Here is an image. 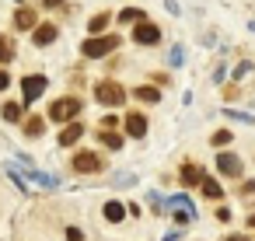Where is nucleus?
Segmentation results:
<instances>
[{"mask_svg": "<svg viewBox=\"0 0 255 241\" xmlns=\"http://www.w3.org/2000/svg\"><path fill=\"white\" fill-rule=\"evenodd\" d=\"M116 46H119L116 35H98V39H88V42L81 46V53H84L88 60H98V56H109Z\"/></svg>", "mask_w": 255, "mask_h": 241, "instance_id": "obj_1", "label": "nucleus"}, {"mask_svg": "<svg viewBox=\"0 0 255 241\" xmlns=\"http://www.w3.org/2000/svg\"><path fill=\"white\" fill-rule=\"evenodd\" d=\"M74 116H81V98H56L49 105V119L53 122H67Z\"/></svg>", "mask_w": 255, "mask_h": 241, "instance_id": "obj_2", "label": "nucleus"}, {"mask_svg": "<svg viewBox=\"0 0 255 241\" xmlns=\"http://www.w3.org/2000/svg\"><path fill=\"white\" fill-rule=\"evenodd\" d=\"M95 95H98V102H102V105H109V109H119V105L126 102V91H123L116 81H102Z\"/></svg>", "mask_w": 255, "mask_h": 241, "instance_id": "obj_3", "label": "nucleus"}, {"mask_svg": "<svg viewBox=\"0 0 255 241\" xmlns=\"http://www.w3.org/2000/svg\"><path fill=\"white\" fill-rule=\"evenodd\" d=\"M46 91V77L42 74H32V77H25L21 81V95H25V105H32L39 95Z\"/></svg>", "mask_w": 255, "mask_h": 241, "instance_id": "obj_4", "label": "nucleus"}, {"mask_svg": "<svg viewBox=\"0 0 255 241\" xmlns=\"http://www.w3.org/2000/svg\"><path fill=\"white\" fill-rule=\"evenodd\" d=\"M74 171L95 175V171H102V157L98 154H74Z\"/></svg>", "mask_w": 255, "mask_h": 241, "instance_id": "obj_5", "label": "nucleus"}, {"mask_svg": "<svg viewBox=\"0 0 255 241\" xmlns=\"http://www.w3.org/2000/svg\"><path fill=\"white\" fill-rule=\"evenodd\" d=\"M217 171L220 175H241V157L238 154H217Z\"/></svg>", "mask_w": 255, "mask_h": 241, "instance_id": "obj_6", "label": "nucleus"}, {"mask_svg": "<svg viewBox=\"0 0 255 241\" xmlns=\"http://www.w3.org/2000/svg\"><path fill=\"white\" fill-rule=\"evenodd\" d=\"M133 39H136L140 46H154V42L161 39V32H157L154 25H147V21H140V25H136V32H133Z\"/></svg>", "mask_w": 255, "mask_h": 241, "instance_id": "obj_7", "label": "nucleus"}, {"mask_svg": "<svg viewBox=\"0 0 255 241\" xmlns=\"http://www.w3.org/2000/svg\"><path fill=\"white\" fill-rule=\"evenodd\" d=\"M126 133H129V136H136V140H140V136H143V133H147V119H143V116H140V112H133V116H126Z\"/></svg>", "mask_w": 255, "mask_h": 241, "instance_id": "obj_8", "label": "nucleus"}, {"mask_svg": "<svg viewBox=\"0 0 255 241\" xmlns=\"http://www.w3.org/2000/svg\"><path fill=\"white\" fill-rule=\"evenodd\" d=\"M81 136H84V126H81V122H70V126L60 133V147H70V143H77Z\"/></svg>", "mask_w": 255, "mask_h": 241, "instance_id": "obj_9", "label": "nucleus"}, {"mask_svg": "<svg viewBox=\"0 0 255 241\" xmlns=\"http://www.w3.org/2000/svg\"><path fill=\"white\" fill-rule=\"evenodd\" d=\"M182 185H203V168L199 164H185L182 168Z\"/></svg>", "mask_w": 255, "mask_h": 241, "instance_id": "obj_10", "label": "nucleus"}, {"mask_svg": "<svg viewBox=\"0 0 255 241\" xmlns=\"http://www.w3.org/2000/svg\"><path fill=\"white\" fill-rule=\"evenodd\" d=\"M56 35H60L56 25H39V28H35V42H39V46H49Z\"/></svg>", "mask_w": 255, "mask_h": 241, "instance_id": "obj_11", "label": "nucleus"}, {"mask_svg": "<svg viewBox=\"0 0 255 241\" xmlns=\"http://www.w3.org/2000/svg\"><path fill=\"white\" fill-rule=\"evenodd\" d=\"M14 25H18V28H35V11H32V7H21V11L14 14Z\"/></svg>", "mask_w": 255, "mask_h": 241, "instance_id": "obj_12", "label": "nucleus"}, {"mask_svg": "<svg viewBox=\"0 0 255 241\" xmlns=\"http://www.w3.org/2000/svg\"><path fill=\"white\" fill-rule=\"evenodd\" d=\"M102 147L119 150V147H123V136H119V133H112V129H102Z\"/></svg>", "mask_w": 255, "mask_h": 241, "instance_id": "obj_13", "label": "nucleus"}, {"mask_svg": "<svg viewBox=\"0 0 255 241\" xmlns=\"http://www.w3.org/2000/svg\"><path fill=\"white\" fill-rule=\"evenodd\" d=\"M126 217V210H123V203H105V220H112V224H119Z\"/></svg>", "mask_w": 255, "mask_h": 241, "instance_id": "obj_14", "label": "nucleus"}, {"mask_svg": "<svg viewBox=\"0 0 255 241\" xmlns=\"http://www.w3.org/2000/svg\"><path fill=\"white\" fill-rule=\"evenodd\" d=\"M136 98H140V102H157V98H161V91H157V88H150V84H143V88H136Z\"/></svg>", "mask_w": 255, "mask_h": 241, "instance_id": "obj_15", "label": "nucleus"}, {"mask_svg": "<svg viewBox=\"0 0 255 241\" xmlns=\"http://www.w3.org/2000/svg\"><path fill=\"white\" fill-rule=\"evenodd\" d=\"M203 196H210V199H220V182H213V178H203Z\"/></svg>", "mask_w": 255, "mask_h": 241, "instance_id": "obj_16", "label": "nucleus"}, {"mask_svg": "<svg viewBox=\"0 0 255 241\" xmlns=\"http://www.w3.org/2000/svg\"><path fill=\"white\" fill-rule=\"evenodd\" d=\"M42 129H46V122H42V119H35V116L25 122V133H28V136H42Z\"/></svg>", "mask_w": 255, "mask_h": 241, "instance_id": "obj_17", "label": "nucleus"}, {"mask_svg": "<svg viewBox=\"0 0 255 241\" xmlns=\"http://www.w3.org/2000/svg\"><path fill=\"white\" fill-rule=\"evenodd\" d=\"M88 28H91V32H95V35H98V32H105V28H109V14H95V18H91V25H88Z\"/></svg>", "mask_w": 255, "mask_h": 241, "instance_id": "obj_18", "label": "nucleus"}, {"mask_svg": "<svg viewBox=\"0 0 255 241\" xmlns=\"http://www.w3.org/2000/svg\"><path fill=\"white\" fill-rule=\"evenodd\" d=\"M4 119H7V122H18V119H21V105L7 102V105H4Z\"/></svg>", "mask_w": 255, "mask_h": 241, "instance_id": "obj_19", "label": "nucleus"}, {"mask_svg": "<svg viewBox=\"0 0 255 241\" xmlns=\"http://www.w3.org/2000/svg\"><path fill=\"white\" fill-rule=\"evenodd\" d=\"M123 21H126V25H133V21H143V11H140V7H126V11H123Z\"/></svg>", "mask_w": 255, "mask_h": 241, "instance_id": "obj_20", "label": "nucleus"}, {"mask_svg": "<svg viewBox=\"0 0 255 241\" xmlns=\"http://www.w3.org/2000/svg\"><path fill=\"white\" fill-rule=\"evenodd\" d=\"M7 60H11V42L0 39V63H7Z\"/></svg>", "mask_w": 255, "mask_h": 241, "instance_id": "obj_21", "label": "nucleus"}, {"mask_svg": "<svg viewBox=\"0 0 255 241\" xmlns=\"http://www.w3.org/2000/svg\"><path fill=\"white\" fill-rule=\"evenodd\" d=\"M220 143H231V133H227V129H220V133H213V147H220Z\"/></svg>", "mask_w": 255, "mask_h": 241, "instance_id": "obj_22", "label": "nucleus"}, {"mask_svg": "<svg viewBox=\"0 0 255 241\" xmlns=\"http://www.w3.org/2000/svg\"><path fill=\"white\" fill-rule=\"evenodd\" d=\"M171 67H182V46L171 49Z\"/></svg>", "mask_w": 255, "mask_h": 241, "instance_id": "obj_23", "label": "nucleus"}, {"mask_svg": "<svg viewBox=\"0 0 255 241\" xmlns=\"http://www.w3.org/2000/svg\"><path fill=\"white\" fill-rule=\"evenodd\" d=\"M168 206H175V210H178V206H192V203H189L185 196H175V199H168Z\"/></svg>", "mask_w": 255, "mask_h": 241, "instance_id": "obj_24", "label": "nucleus"}, {"mask_svg": "<svg viewBox=\"0 0 255 241\" xmlns=\"http://www.w3.org/2000/svg\"><path fill=\"white\" fill-rule=\"evenodd\" d=\"M67 238H70V241H81L84 231H81V227H67Z\"/></svg>", "mask_w": 255, "mask_h": 241, "instance_id": "obj_25", "label": "nucleus"}, {"mask_svg": "<svg viewBox=\"0 0 255 241\" xmlns=\"http://www.w3.org/2000/svg\"><path fill=\"white\" fill-rule=\"evenodd\" d=\"M7 81H11V77H7L4 70H0V91H4V88H7Z\"/></svg>", "mask_w": 255, "mask_h": 241, "instance_id": "obj_26", "label": "nucleus"}, {"mask_svg": "<svg viewBox=\"0 0 255 241\" xmlns=\"http://www.w3.org/2000/svg\"><path fill=\"white\" fill-rule=\"evenodd\" d=\"M56 4H63V0H46V7H56Z\"/></svg>", "mask_w": 255, "mask_h": 241, "instance_id": "obj_27", "label": "nucleus"}, {"mask_svg": "<svg viewBox=\"0 0 255 241\" xmlns=\"http://www.w3.org/2000/svg\"><path fill=\"white\" fill-rule=\"evenodd\" d=\"M227 241H248V238H238V234H231V238H227Z\"/></svg>", "mask_w": 255, "mask_h": 241, "instance_id": "obj_28", "label": "nucleus"}, {"mask_svg": "<svg viewBox=\"0 0 255 241\" xmlns=\"http://www.w3.org/2000/svg\"><path fill=\"white\" fill-rule=\"evenodd\" d=\"M248 227H252V231H255V217H248Z\"/></svg>", "mask_w": 255, "mask_h": 241, "instance_id": "obj_29", "label": "nucleus"}]
</instances>
